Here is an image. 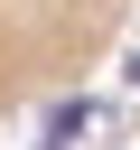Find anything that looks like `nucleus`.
I'll list each match as a JSON object with an SVG mask.
<instances>
[{"mask_svg": "<svg viewBox=\"0 0 140 150\" xmlns=\"http://www.w3.org/2000/svg\"><path fill=\"white\" fill-rule=\"evenodd\" d=\"M140 0H0V112L75 84Z\"/></svg>", "mask_w": 140, "mask_h": 150, "instance_id": "nucleus-1", "label": "nucleus"}]
</instances>
